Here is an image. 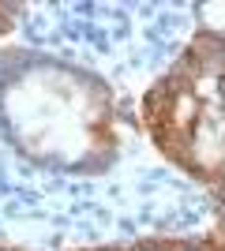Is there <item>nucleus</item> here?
Masks as SVG:
<instances>
[{
  "label": "nucleus",
  "mask_w": 225,
  "mask_h": 251,
  "mask_svg": "<svg viewBox=\"0 0 225 251\" xmlns=\"http://www.w3.org/2000/svg\"><path fill=\"white\" fill-rule=\"evenodd\" d=\"M195 116H199V98L188 90V94H176L173 98V116H169V127L176 131H188L195 124Z\"/></svg>",
  "instance_id": "2"
},
{
  "label": "nucleus",
  "mask_w": 225,
  "mask_h": 251,
  "mask_svg": "<svg viewBox=\"0 0 225 251\" xmlns=\"http://www.w3.org/2000/svg\"><path fill=\"white\" fill-rule=\"evenodd\" d=\"M195 90H199V94H210V90H214V79H199V83H195Z\"/></svg>",
  "instance_id": "3"
},
{
  "label": "nucleus",
  "mask_w": 225,
  "mask_h": 251,
  "mask_svg": "<svg viewBox=\"0 0 225 251\" xmlns=\"http://www.w3.org/2000/svg\"><path fill=\"white\" fill-rule=\"evenodd\" d=\"M147 124L154 127V131H161V127H169V116H173V98L165 86H158V90H150L147 94Z\"/></svg>",
  "instance_id": "1"
},
{
  "label": "nucleus",
  "mask_w": 225,
  "mask_h": 251,
  "mask_svg": "<svg viewBox=\"0 0 225 251\" xmlns=\"http://www.w3.org/2000/svg\"><path fill=\"white\" fill-rule=\"evenodd\" d=\"M222 90H225V79H222Z\"/></svg>",
  "instance_id": "5"
},
{
  "label": "nucleus",
  "mask_w": 225,
  "mask_h": 251,
  "mask_svg": "<svg viewBox=\"0 0 225 251\" xmlns=\"http://www.w3.org/2000/svg\"><path fill=\"white\" fill-rule=\"evenodd\" d=\"M4 26H8V19H4V15H0V30H4Z\"/></svg>",
  "instance_id": "4"
}]
</instances>
